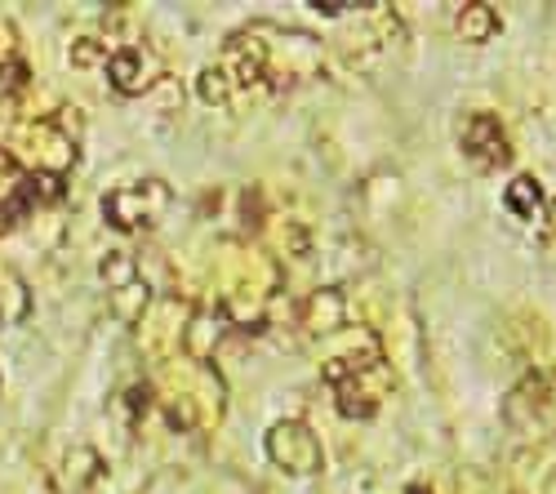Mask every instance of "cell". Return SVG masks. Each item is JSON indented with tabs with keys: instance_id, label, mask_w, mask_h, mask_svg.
<instances>
[{
	"instance_id": "cell-1",
	"label": "cell",
	"mask_w": 556,
	"mask_h": 494,
	"mask_svg": "<svg viewBox=\"0 0 556 494\" xmlns=\"http://www.w3.org/2000/svg\"><path fill=\"white\" fill-rule=\"evenodd\" d=\"M320 63H326L320 40L294 27H241L227 36L218 59L237 94H281V89L312 80Z\"/></svg>"
},
{
	"instance_id": "cell-2",
	"label": "cell",
	"mask_w": 556,
	"mask_h": 494,
	"mask_svg": "<svg viewBox=\"0 0 556 494\" xmlns=\"http://www.w3.org/2000/svg\"><path fill=\"white\" fill-rule=\"evenodd\" d=\"M152 396H156V415L174 432H201L223 415L218 370L210 362H192V356H182V370L169 375L161 388H152Z\"/></svg>"
},
{
	"instance_id": "cell-3",
	"label": "cell",
	"mask_w": 556,
	"mask_h": 494,
	"mask_svg": "<svg viewBox=\"0 0 556 494\" xmlns=\"http://www.w3.org/2000/svg\"><path fill=\"white\" fill-rule=\"evenodd\" d=\"M14 156L23 161L27 174H59L67 178L76 156H80V116L72 107L45 112V116H27L14 129Z\"/></svg>"
},
{
	"instance_id": "cell-4",
	"label": "cell",
	"mask_w": 556,
	"mask_h": 494,
	"mask_svg": "<svg viewBox=\"0 0 556 494\" xmlns=\"http://www.w3.org/2000/svg\"><path fill=\"white\" fill-rule=\"evenodd\" d=\"M174 205V192L165 178H134V183H121L103 197V218H108V228L112 232H152L156 223L165 218V210Z\"/></svg>"
},
{
	"instance_id": "cell-5",
	"label": "cell",
	"mask_w": 556,
	"mask_h": 494,
	"mask_svg": "<svg viewBox=\"0 0 556 494\" xmlns=\"http://www.w3.org/2000/svg\"><path fill=\"white\" fill-rule=\"evenodd\" d=\"M326 383L334 388V410L352 423H365V419H375L379 406L388 401L392 370H388V362H365V366H352V370H343Z\"/></svg>"
},
{
	"instance_id": "cell-6",
	"label": "cell",
	"mask_w": 556,
	"mask_h": 494,
	"mask_svg": "<svg viewBox=\"0 0 556 494\" xmlns=\"http://www.w3.org/2000/svg\"><path fill=\"white\" fill-rule=\"evenodd\" d=\"M263 451H267V459L281 468L286 477H316L320 464H326V445H320L316 428L303 423V419L271 423L267 436H263Z\"/></svg>"
},
{
	"instance_id": "cell-7",
	"label": "cell",
	"mask_w": 556,
	"mask_h": 494,
	"mask_svg": "<svg viewBox=\"0 0 556 494\" xmlns=\"http://www.w3.org/2000/svg\"><path fill=\"white\" fill-rule=\"evenodd\" d=\"M45 477L59 494H99L112 477L108 459L85 441H59V451L45 459Z\"/></svg>"
},
{
	"instance_id": "cell-8",
	"label": "cell",
	"mask_w": 556,
	"mask_h": 494,
	"mask_svg": "<svg viewBox=\"0 0 556 494\" xmlns=\"http://www.w3.org/2000/svg\"><path fill=\"white\" fill-rule=\"evenodd\" d=\"M99 277H103V290H108V303L121 321H143L148 317V281L138 273V258L129 250H112L103 263H99Z\"/></svg>"
},
{
	"instance_id": "cell-9",
	"label": "cell",
	"mask_w": 556,
	"mask_h": 494,
	"mask_svg": "<svg viewBox=\"0 0 556 494\" xmlns=\"http://www.w3.org/2000/svg\"><path fill=\"white\" fill-rule=\"evenodd\" d=\"M458 148H463V156H468V165L477 174H494V169L513 165V139H507L503 121L490 116V112H472L468 121H463Z\"/></svg>"
},
{
	"instance_id": "cell-10",
	"label": "cell",
	"mask_w": 556,
	"mask_h": 494,
	"mask_svg": "<svg viewBox=\"0 0 556 494\" xmlns=\"http://www.w3.org/2000/svg\"><path fill=\"white\" fill-rule=\"evenodd\" d=\"M108 80H112V89L121 99H143L165 80V67L148 45L129 40V45H121V50L108 54Z\"/></svg>"
},
{
	"instance_id": "cell-11",
	"label": "cell",
	"mask_w": 556,
	"mask_h": 494,
	"mask_svg": "<svg viewBox=\"0 0 556 494\" xmlns=\"http://www.w3.org/2000/svg\"><path fill=\"white\" fill-rule=\"evenodd\" d=\"M299 326L312 334V339H334L339 330H348V294L339 286H320L303 299L299 307Z\"/></svg>"
},
{
	"instance_id": "cell-12",
	"label": "cell",
	"mask_w": 556,
	"mask_h": 494,
	"mask_svg": "<svg viewBox=\"0 0 556 494\" xmlns=\"http://www.w3.org/2000/svg\"><path fill=\"white\" fill-rule=\"evenodd\" d=\"M498 27H503V18H498L494 5H485V0H468V5L454 14V31H458V40H468V45H485Z\"/></svg>"
},
{
	"instance_id": "cell-13",
	"label": "cell",
	"mask_w": 556,
	"mask_h": 494,
	"mask_svg": "<svg viewBox=\"0 0 556 494\" xmlns=\"http://www.w3.org/2000/svg\"><path fill=\"white\" fill-rule=\"evenodd\" d=\"M27 99H31V67H27V59L0 63V107L14 112Z\"/></svg>"
},
{
	"instance_id": "cell-14",
	"label": "cell",
	"mask_w": 556,
	"mask_h": 494,
	"mask_svg": "<svg viewBox=\"0 0 556 494\" xmlns=\"http://www.w3.org/2000/svg\"><path fill=\"white\" fill-rule=\"evenodd\" d=\"M503 205L513 210L517 218H539V210H543V188H539V178L517 174L513 183H507V192H503Z\"/></svg>"
},
{
	"instance_id": "cell-15",
	"label": "cell",
	"mask_w": 556,
	"mask_h": 494,
	"mask_svg": "<svg viewBox=\"0 0 556 494\" xmlns=\"http://www.w3.org/2000/svg\"><path fill=\"white\" fill-rule=\"evenodd\" d=\"M526 490H530V494H556V441H547L543 451H534Z\"/></svg>"
},
{
	"instance_id": "cell-16",
	"label": "cell",
	"mask_w": 556,
	"mask_h": 494,
	"mask_svg": "<svg viewBox=\"0 0 556 494\" xmlns=\"http://www.w3.org/2000/svg\"><path fill=\"white\" fill-rule=\"evenodd\" d=\"M197 94H201V103H210V107H227L231 99H237V89H231V80H227L223 67H205L201 80H197Z\"/></svg>"
},
{
	"instance_id": "cell-17",
	"label": "cell",
	"mask_w": 556,
	"mask_h": 494,
	"mask_svg": "<svg viewBox=\"0 0 556 494\" xmlns=\"http://www.w3.org/2000/svg\"><path fill=\"white\" fill-rule=\"evenodd\" d=\"M67 59H72V67H108V45L99 40V36H80V40H72V50H67Z\"/></svg>"
},
{
	"instance_id": "cell-18",
	"label": "cell",
	"mask_w": 556,
	"mask_h": 494,
	"mask_svg": "<svg viewBox=\"0 0 556 494\" xmlns=\"http://www.w3.org/2000/svg\"><path fill=\"white\" fill-rule=\"evenodd\" d=\"M539 232H543L547 241H556V201H543V210H539Z\"/></svg>"
},
{
	"instance_id": "cell-19",
	"label": "cell",
	"mask_w": 556,
	"mask_h": 494,
	"mask_svg": "<svg viewBox=\"0 0 556 494\" xmlns=\"http://www.w3.org/2000/svg\"><path fill=\"white\" fill-rule=\"evenodd\" d=\"M14 277H5V281H0V321H14V312H10V303H5V286H10Z\"/></svg>"
},
{
	"instance_id": "cell-20",
	"label": "cell",
	"mask_w": 556,
	"mask_h": 494,
	"mask_svg": "<svg viewBox=\"0 0 556 494\" xmlns=\"http://www.w3.org/2000/svg\"><path fill=\"white\" fill-rule=\"evenodd\" d=\"M405 494H441V490H437V485H409Z\"/></svg>"
}]
</instances>
